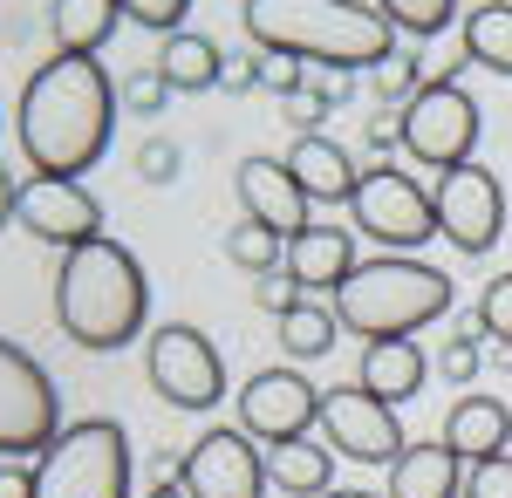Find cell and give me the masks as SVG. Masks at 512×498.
<instances>
[{
    "label": "cell",
    "mask_w": 512,
    "mask_h": 498,
    "mask_svg": "<svg viewBox=\"0 0 512 498\" xmlns=\"http://www.w3.org/2000/svg\"><path fill=\"white\" fill-rule=\"evenodd\" d=\"M117 0H55L48 7V35H55V55H96L103 41L117 35Z\"/></svg>",
    "instance_id": "cell-22"
},
{
    "label": "cell",
    "mask_w": 512,
    "mask_h": 498,
    "mask_svg": "<svg viewBox=\"0 0 512 498\" xmlns=\"http://www.w3.org/2000/svg\"><path fill=\"white\" fill-rule=\"evenodd\" d=\"M55 321L62 335L89 355H110V348L137 342L144 321H151V287H144V267L123 239H89L76 253H62V273H55Z\"/></svg>",
    "instance_id": "cell-2"
},
{
    "label": "cell",
    "mask_w": 512,
    "mask_h": 498,
    "mask_svg": "<svg viewBox=\"0 0 512 498\" xmlns=\"http://www.w3.org/2000/svg\"><path fill=\"white\" fill-rule=\"evenodd\" d=\"M178 485L192 498H267V458L246 430H205L178 464Z\"/></svg>",
    "instance_id": "cell-14"
},
{
    "label": "cell",
    "mask_w": 512,
    "mask_h": 498,
    "mask_svg": "<svg viewBox=\"0 0 512 498\" xmlns=\"http://www.w3.org/2000/svg\"><path fill=\"white\" fill-rule=\"evenodd\" d=\"M437 369H444L451 383H472V376H478V335H458V342H444Z\"/></svg>",
    "instance_id": "cell-37"
},
{
    "label": "cell",
    "mask_w": 512,
    "mask_h": 498,
    "mask_svg": "<svg viewBox=\"0 0 512 498\" xmlns=\"http://www.w3.org/2000/svg\"><path fill=\"white\" fill-rule=\"evenodd\" d=\"M349 219H355V232L376 239L383 253H417L424 239H437L431 185H417L403 164L362 171V185H355V198H349Z\"/></svg>",
    "instance_id": "cell-6"
},
{
    "label": "cell",
    "mask_w": 512,
    "mask_h": 498,
    "mask_svg": "<svg viewBox=\"0 0 512 498\" xmlns=\"http://www.w3.org/2000/svg\"><path fill=\"white\" fill-rule=\"evenodd\" d=\"M62 437V410H55V383L28 348L0 335V458L21 451H48Z\"/></svg>",
    "instance_id": "cell-9"
},
{
    "label": "cell",
    "mask_w": 512,
    "mask_h": 498,
    "mask_svg": "<svg viewBox=\"0 0 512 498\" xmlns=\"http://www.w3.org/2000/svg\"><path fill=\"white\" fill-rule=\"evenodd\" d=\"M458 451L437 437V444H410L403 458L390 464V498H458L465 478H458Z\"/></svg>",
    "instance_id": "cell-20"
},
{
    "label": "cell",
    "mask_w": 512,
    "mask_h": 498,
    "mask_svg": "<svg viewBox=\"0 0 512 498\" xmlns=\"http://www.w3.org/2000/svg\"><path fill=\"white\" fill-rule=\"evenodd\" d=\"M465 62L492 69V76H512V0H485V7L465 14Z\"/></svg>",
    "instance_id": "cell-24"
},
{
    "label": "cell",
    "mask_w": 512,
    "mask_h": 498,
    "mask_svg": "<svg viewBox=\"0 0 512 498\" xmlns=\"http://www.w3.org/2000/svg\"><path fill=\"white\" fill-rule=\"evenodd\" d=\"M123 21H137V28H151V35H178V21L192 14V0H117Z\"/></svg>",
    "instance_id": "cell-30"
},
{
    "label": "cell",
    "mask_w": 512,
    "mask_h": 498,
    "mask_svg": "<svg viewBox=\"0 0 512 498\" xmlns=\"http://www.w3.org/2000/svg\"><path fill=\"white\" fill-rule=\"evenodd\" d=\"M369 151H403V110H383L376 123H369Z\"/></svg>",
    "instance_id": "cell-38"
},
{
    "label": "cell",
    "mask_w": 512,
    "mask_h": 498,
    "mask_svg": "<svg viewBox=\"0 0 512 498\" xmlns=\"http://www.w3.org/2000/svg\"><path fill=\"white\" fill-rule=\"evenodd\" d=\"M35 498H130V437L117 417L69 423L35 458Z\"/></svg>",
    "instance_id": "cell-5"
},
{
    "label": "cell",
    "mask_w": 512,
    "mask_h": 498,
    "mask_svg": "<svg viewBox=\"0 0 512 498\" xmlns=\"http://www.w3.org/2000/svg\"><path fill=\"white\" fill-rule=\"evenodd\" d=\"M151 498H192V492H185L178 478H164V485H158V492H151Z\"/></svg>",
    "instance_id": "cell-43"
},
{
    "label": "cell",
    "mask_w": 512,
    "mask_h": 498,
    "mask_svg": "<svg viewBox=\"0 0 512 498\" xmlns=\"http://www.w3.org/2000/svg\"><path fill=\"white\" fill-rule=\"evenodd\" d=\"M478 335H492L512 355V273L485 280V294H478Z\"/></svg>",
    "instance_id": "cell-29"
},
{
    "label": "cell",
    "mask_w": 512,
    "mask_h": 498,
    "mask_svg": "<svg viewBox=\"0 0 512 498\" xmlns=\"http://www.w3.org/2000/svg\"><path fill=\"white\" fill-rule=\"evenodd\" d=\"M287 287L308 301V294H342V280L355 273V232L342 226H308L287 239Z\"/></svg>",
    "instance_id": "cell-16"
},
{
    "label": "cell",
    "mask_w": 512,
    "mask_h": 498,
    "mask_svg": "<svg viewBox=\"0 0 512 498\" xmlns=\"http://www.w3.org/2000/svg\"><path fill=\"white\" fill-rule=\"evenodd\" d=\"M151 69L171 82V96H205V89H219V76H226V55H219L212 35L178 28V35L158 41V62H151Z\"/></svg>",
    "instance_id": "cell-19"
},
{
    "label": "cell",
    "mask_w": 512,
    "mask_h": 498,
    "mask_svg": "<svg viewBox=\"0 0 512 498\" xmlns=\"http://www.w3.org/2000/svg\"><path fill=\"white\" fill-rule=\"evenodd\" d=\"M424 376H431V362H424L417 342H369L362 348V389L383 396V403H410L424 389Z\"/></svg>",
    "instance_id": "cell-21"
},
{
    "label": "cell",
    "mask_w": 512,
    "mask_h": 498,
    "mask_svg": "<svg viewBox=\"0 0 512 498\" xmlns=\"http://www.w3.org/2000/svg\"><path fill=\"white\" fill-rule=\"evenodd\" d=\"M301 82H308V62H294V55H267V76H260V89H274L280 103H287V96H301Z\"/></svg>",
    "instance_id": "cell-35"
},
{
    "label": "cell",
    "mask_w": 512,
    "mask_h": 498,
    "mask_svg": "<svg viewBox=\"0 0 512 498\" xmlns=\"http://www.w3.org/2000/svg\"><path fill=\"white\" fill-rule=\"evenodd\" d=\"M239 21L260 55H294L315 69H376L396 55V28L362 0H246Z\"/></svg>",
    "instance_id": "cell-3"
},
{
    "label": "cell",
    "mask_w": 512,
    "mask_h": 498,
    "mask_svg": "<svg viewBox=\"0 0 512 498\" xmlns=\"http://www.w3.org/2000/svg\"><path fill=\"white\" fill-rule=\"evenodd\" d=\"M144 369H151V389H158L171 410H212V403L226 396V355H219L212 335L192 328V321H164V328H151Z\"/></svg>",
    "instance_id": "cell-8"
},
{
    "label": "cell",
    "mask_w": 512,
    "mask_h": 498,
    "mask_svg": "<svg viewBox=\"0 0 512 498\" xmlns=\"http://www.w3.org/2000/svg\"><path fill=\"white\" fill-rule=\"evenodd\" d=\"M233 185H239V205H246V219H253V226L280 232V239H294V232L315 226V219H308V205H315V198L294 185L287 157H246Z\"/></svg>",
    "instance_id": "cell-15"
},
{
    "label": "cell",
    "mask_w": 512,
    "mask_h": 498,
    "mask_svg": "<svg viewBox=\"0 0 512 498\" xmlns=\"http://www.w3.org/2000/svg\"><path fill=\"white\" fill-rule=\"evenodd\" d=\"M301 89H308L315 103H328V110H335V103H349L355 76H349V69H315V62H308V82H301Z\"/></svg>",
    "instance_id": "cell-36"
},
{
    "label": "cell",
    "mask_w": 512,
    "mask_h": 498,
    "mask_svg": "<svg viewBox=\"0 0 512 498\" xmlns=\"http://www.w3.org/2000/svg\"><path fill=\"white\" fill-rule=\"evenodd\" d=\"M287 116L301 123V137H315V123H321V116H328V103H315V96L301 89V96H287Z\"/></svg>",
    "instance_id": "cell-40"
},
{
    "label": "cell",
    "mask_w": 512,
    "mask_h": 498,
    "mask_svg": "<svg viewBox=\"0 0 512 498\" xmlns=\"http://www.w3.org/2000/svg\"><path fill=\"white\" fill-rule=\"evenodd\" d=\"M321 423V389L301 376V369H260V376H246L239 389V430L253 437V444H301L308 430Z\"/></svg>",
    "instance_id": "cell-12"
},
{
    "label": "cell",
    "mask_w": 512,
    "mask_h": 498,
    "mask_svg": "<svg viewBox=\"0 0 512 498\" xmlns=\"http://www.w3.org/2000/svg\"><path fill=\"white\" fill-rule=\"evenodd\" d=\"M137 178H144V185H171V178H178V144H171V137H144Z\"/></svg>",
    "instance_id": "cell-32"
},
{
    "label": "cell",
    "mask_w": 512,
    "mask_h": 498,
    "mask_svg": "<svg viewBox=\"0 0 512 498\" xmlns=\"http://www.w3.org/2000/svg\"><path fill=\"white\" fill-rule=\"evenodd\" d=\"M376 14H383L390 28H403L410 41H431L458 21V0H376Z\"/></svg>",
    "instance_id": "cell-26"
},
{
    "label": "cell",
    "mask_w": 512,
    "mask_h": 498,
    "mask_svg": "<svg viewBox=\"0 0 512 498\" xmlns=\"http://www.w3.org/2000/svg\"><path fill=\"white\" fill-rule=\"evenodd\" d=\"M14 226L41 246L76 253L89 239H103V205H96V192H82V178H28L21 205H14Z\"/></svg>",
    "instance_id": "cell-13"
},
{
    "label": "cell",
    "mask_w": 512,
    "mask_h": 498,
    "mask_svg": "<svg viewBox=\"0 0 512 498\" xmlns=\"http://www.w3.org/2000/svg\"><path fill=\"white\" fill-rule=\"evenodd\" d=\"M444 444H451L465 464L506 458V444H512V410L499 403V396H458V403H451V417H444Z\"/></svg>",
    "instance_id": "cell-17"
},
{
    "label": "cell",
    "mask_w": 512,
    "mask_h": 498,
    "mask_svg": "<svg viewBox=\"0 0 512 498\" xmlns=\"http://www.w3.org/2000/svg\"><path fill=\"white\" fill-rule=\"evenodd\" d=\"M424 82H431V76H424V62H417V55H390V62H376V69H369V89L383 96V110H403Z\"/></svg>",
    "instance_id": "cell-28"
},
{
    "label": "cell",
    "mask_w": 512,
    "mask_h": 498,
    "mask_svg": "<svg viewBox=\"0 0 512 498\" xmlns=\"http://www.w3.org/2000/svg\"><path fill=\"white\" fill-rule=\"evenodd\" d=\"M14 205H21V185H14L7 164H0V232H7V219H14Z\"/></svg>",
    "instance_id": "cell-42"
},
{
    "label": "cell",
    "mask_w": 512,
    "mask_h": 498,
    "mask_svg": "<svg viewBox=\"0 0 512 498\" xmlns=\"http://www.w3.org/2000/svg\"><path fill=\"white\" fill-rule=\"evenodd\" d=\"M226 260L267 280V273L287 260V239H280V232H267V226H253V219H239V226L226 232Z\"/></svg>",
    "instance_id": "cell-27"
},
{
    "label": "cell",
    "mask_w": 512,
    "mask_h": 498,
    "mask_svg": "<svg viewBox=\"0 0 512 498\" xmlns=\"http://www.w3.org/2000/svg\"><path fill=\"white\" fill-rule=\"evenodd\" d=\"M403 151L424 171H458L478 151V103L465 96L458 76H431L403 103Z\"/></svg>",
    "instance_id": "cell-7"
},
{
    "label": "cell",
    "mask_w": 512,
    "mask_h": 498,
    "mask_svg": "<svg viewBox=\"0 0 512 498\" xmlns=\"http://www.w3.org/2000/svg\"><path fill=\"white\" fill-rule=\"evenodd\" d=\"M0 498H35V464H21V458L0 464Z\"/></svg>",
    "instance_id": "cell-39"
},
{
    "label": "cell",
    "mask_w": 512,
    "mask_h": 498,
    "mask_svg": "<svg viewBox=\"0 0 512 498\" xmlns=\"http://www.w3.org/2000/svg\"><path fill=\"white\" fill-rule=\"evenodd\" d=\"M335 335H342V321H335V307H321V301H294L287 314H280V348H287L294 362L328 355V348H335Z\"/></svg>",
    "instance_id": "cell-25"
},
{
    "label": "cell",
    "mask_w": 512,
    "mask_h": 498,
    "mask_svg": "<svg viewBox=\"0 0 512 498\" xmlns=\"http://www.w3.org/2000/svg\"><path fill=\"white\" fill-rule=\"evenodd\" d=\"M287 171H294V185L308 198H321V205H349L355 185H362V171L349 164V151L342 144H328V137H294V151H287Z\"/></svg>",
    "instance_id": "cell-18"
},
{
    "label": "cell",
    "mask_w": 512,
    "mask_h": 498,
    "mask_svg": "<svg viewBox=\"0 0 512 498\" xmlns=\"http://www.w3.org/2000/svg\"><path fill=\"white\" fill-rule=\"evenodd\" d=\"M465 498H512V458H485L465 478Z\"/></svg>",
    "instance_id": "cell-33"
},
{
    "label": "cell",
    "mask_w": 512,
    "mask_h": 498,
    "mask_svg": "<svg viewBox=\"0 0 512 498\" xmlns=\"http://www.w3.org/2000/svg\"><path fill=\"white\" fill-rule=\"evenodd\" d=\"M321 430H328V451L349 464H396L410 444H403V423H396V403L369 396L362 383H335L321 389Z\"/></svg>",
    "instance_id": "cell-11"
},
{
    "label": "cell",
    "mask_w": 512,
    "mask_h": 498,
    "mask_svg": "<svg viewBox=\"0 0 512 498\" xmlns=\"http://www.w3.org/2000/svg\"><path fill=\"white\" fill-rule=\"evenodd\" d=\"M328 478H335V451L315 444V437H301V444H274L267 451V485L294 498H321L328 492Z\"/></svg>",
    "instance_id": "cell-23"
},
{
    "label": "cell",
    "mask_w": 512,
    "mask_h": 498,
    "mask_svg": "<svg viewBox=\"0 0 512 498\" xmlns=\"http://www.w3.org/2000/svg\"><path fill=\"white\" fill-rule=\"evenodd\" d=\"M253 301L267 307V314H287V307L301 301V294H294V287H280V280H260V294H253Z\"/></svg>",
    "instance_id": "cell-41"
},
{
    "label": "cell",
    "mask_w": 512,
    "mask_h": 498,
    "mask_svg": "<svg viewBox=\"0 0 512 498\" xmlns=\"http://www.w3.org/2000/svg\"><path fill=\"white\" fill-rule=\"evenodd\" d=\"M260 76H267V55H260V48H246V55H226L219 89H226V96H246V89H260Z\"/></svg>",
    "instance_id": "cell-34"
},
{
    "label": "cell",
    "mask_w": 512,
    "mask_h": 498,
    "mask_svg": "<svg viewBox=\"0 0 512 498\" xmlns=\"http://www.w3.org/2000/svg\"><path fill=\"white\" fill-rule=\"evenodd\" d=\"M321 498H376V492H321Z\"/></svg>",
    "instance_id": "cell-44"
},
{
    "label": "cell",
    "mask_w": 512,
    "mask_h": 498,
    "mask_svg": "<svg viewBox=\"0 0 512 498\" xmlns=\"http://www.w3.org/2000/svg\"><path fill=\"white\" fill-rule=\"evenodd\" d=\"M451 314V280L410 253L362 260L335 294V321L362 342H410L417 328H431Z\"/></svg>",
    "instance_id": "cell-4"
},
{
    "label": "cell",
    "mask_w": 512,
    "mask_h": 498,
    "mask_svg": "<svg viewBox=\"0 0 512 498\" xmlns=\"http://www.w3.org/2000/svg\"><path fill=\"white\" fill-rule=\"evenodd\" d=\"M123 89L96 55H55L41 62L21 110H14V144L28 157L35 178H82L96 157L110 151V123H117Z\"/></svg>",
    "instance_id": "cell-1"
},
{
    "label": "cell",
    "mask_w": 512,
    "mask_h": 498,
    "mask_svg": "<svg viewBox=\"0 0 512 498\" xmlns=\"http://www.w3.org/2000/svg\"><path fill=\"white\" fill-rule=\"evenodd\" d=\"M431 205H437V239H451L458 253H492L506 232V185L485 164H458L431 178Z\"/></svg>",
    "instance_id": "cell-10"
},
{
    "label": "cell",
    "mask_w": 512,
    "mask_h": 498,
    "mask_svg": "<svg viewBox=\"0 0 512 498\" xmlns=\"http://www.w3.org/2000/svg\"><path fill=\"white\" fill-rule=\"evenodd\" d=\"M164 103H171V82H164L158 69H137V76L123 82V110L130 116H158Z\"/></svg>",
    "instance_id": "cell-31"
}]
</instances>
